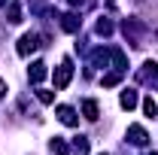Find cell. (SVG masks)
<instances>
[{"label":"cell","mask_w":158,"mask_h":155,"mask_svg":"<svg viewBox=\"0 0 158 155\" xmlns=\"http://www.w3.org/2000/svg\"><path fill=\"white\" fill-rule=\"evenodd\" d=\"M122 34L128 37L131 46H143V40H146V34H149V27H146L143 21H137V19H125V21H122Z\"/></svg>","instance_id":"6da1fadb"},{"label":"cell","mask_w":158,"mask_h":155,"mask_svg":"<svg viewBox=\"0 0 158 155\" xmlns=\"http://www.w3.org/2000/svg\"><path fill=\"white\" fill-rule=\"evenodd\" d=\"M40 46V34H34V31H27V34H21V40H19V46H15V52H19L21 58H27V55H34Z\"/></svg>","instance_id":"7a4b0ae2"},{"label":"cell","mask_w":158,"mask_h":155,"mask_svg":"<svg viewBox=\"0 0 158 155\" xmlns=\"http://www.w3.org/2000/svg\"><path fill=\"white\" fill-rule=\"evenodd\" d=\"M70 79H73V61L64 58V61H61V67L55 70V88H58V91H64V88L70 85Z\"/></svg>","instance_id":"3957f363"},{"label":"cell","mask_w":158,"mask_h":155,"mask_svg":"<svg viewBox=\"0 0 158 155\" xmlns=\"http://www.w3.org/2000/svg\"><path fill=\"white\" fill-rule=\"evenodd\" d=\"M55 116H58L61 125H67V128H76L79 125V116L73 107H67V103H61V107H55Z\"/></svg>","instance_id":"277c9868"},{"label":"cell","mask_w":158,"mask_h":155,"mask_svg":"<svg viewBox=\"0 0 158 155\" xmlns=\"http://www.w3.org/2000/svg\"><path fill=\"white\" fill-rule=\"evenodd\" d=\"M125 137H128V143H131V146H140V149L149 143V134H146V128H143V125H131Z\"/></svg>","instance_id":"5b68a950"},{"label":"cell","mask_w":158,"mask_h":155,"mask_svg":"<svg viewBox=\"0 0 158 155\" xmlns=\"http://www.w3.org/2000/svg\"><path fill=\"white\" fill-rule=\"evenodd\" d=\"M137 79L140 82H158V61H146L137 70Z\"/></svg>","instance_id":"8992f818"},{"label":"cell","mask_w":158,"mask_h":155,"mask_svg":"<svg viewBox=\"0 0 158 155\" xmlns=\"http://www.w3.org/2000/svg\"><path fill=\"white\" fill-rule=\"evenodd\" d=\"M46 73H49V70H46V64H43V61H34V64L27 67V79H31L34 85H40V82L46 79Z\"/></svg>","instance_id":"52a82bcc"},{"label":"cell","mask_w":158,"mask_h":155,"mask_svg":"<svg viewBox=\"0 0 158 155\" xmlns=\"http://www.w3.org/2000/svg\"><path fill=\"white\" fill-rule=\"evenodd\" d=\"M79 24H82V19H79L76 12H67V15H61V27H64L67 34H76Z\"/></svg>","instance_id":"ba28073f"},{"label":"cell","mask_w":158,"mask_h":155,"mask_svg":"<svg viewBox=\"0 0 158 155\" xmlns=\"http://www.w3.org/2000/svg\"><path fill=\"white\" fill-rule=\"evenodd\" d=\"M110 64L116 67L118 73H125V70H128V58H125V52H122V49H110Z\"/></svg>","instance_id":"9c48e42d"},{"label":"cell","mask_w":158,"mask_h":155,"mask_svg":"<svg viewBox=\"0 0 158 155\" xmlns=\"http://www.w3.org/2000/svg\"><path fill=\"white\" fill-rule=\"evenodd\" d=\"M82 113H85V119L88 122H98V116H100V107H98V100H82Z\"/></svg>","instance_id":"30bf717a"},{"label":"cell","mask_w":158,"mask_h":155,"mask_svg":"<svg viewBox=\"0 0 158 155\" xmlns=\"http://www.w3.org/2000/svg\"><path fill=\"white\" fill-rule=\"evenodd\" d=\"M6 21H9V24H19L21 21V3H15V0L6 3Z\"/></svg>","instance_id":"8fae6325"},{"label":"cell","mask_w":158,"mask_h":155,"mask_svg":"<svg viewBox=\"0 0 158 155\" xmlns=\"http://www.w3.org/2000/svg\"><path fill=\"white\" fill-rule=\"evenodd\" d=\"M91 67H110V49H94L91 52Z\"/></svg>","instance_id":"7c38bea8"},{"label":"cell","mask_w":158,"mask_h":155,"mask_svg":"<svg viewBox=\"0 0 158 155\" xmlns=\"http://www.w3.org/2000/svg\"><path fill=\"white\" fill-rule=\"evenodd\" d=\"M49 149H52V155H70V146H67L64 137H52L49 140Z\"/></svg>","instance_id":"4fadbf2b"},{"label":"cell","mask_w":158,"mask_h":155,"mask_svg":"<svg viewBox=\"0 0 158 155\" xmlns=\"http://www.w3.org/2000/svg\"><path fill=\"white\" fill-rule=\"evenodd\" d=\"M118 103H122V110H134L137 107V91L134 88H125L122 97H118Z\"/></svg>","instance_id":"5bb4252c"},{"label":"cell","mask_w":158,"mask_h":155,"mask_svg":"<svg viewBox=\"0 0 158 155\" xmlns=\"http://www.w3.org/2000/svg\"><path fill=\"white\" fill-rule=\"evenodd\" d=\"M73 155H88V137H73Z\"/></svg>","instance_id":"9a60e30c"},{"label":"cell","mask_w":158,"mask_h":155,"mask_svg":"<svg viewBox=\"0 0 158 155\" xmlns=\"http://www.w3.org/2000/svg\"><path fill=\"white\" fill-rule=\"evenodd\" d=\"M100 82H103V88H113V85H118V82H122V73H118V70H113V73H106Z\"/></svg>","instance_id":"2e32d148"},{"label":"cell","mask_w":158,"mask_h":155,"mask_svg":"<svg viewBox=\"0 0 158 155\" xmlns=\"http://www.w3.org/2000/svg\"><path fill=\"white\" fill-rule=\"evenodd\" d=\"M143 113H146L149 119H155V116H158V103L152 100V97H146V100H143Z\"/></svg>","instance_id":"e0dca14e"},{"label":"cell","mask_w":158,"mask_h":155,"mask_svg":"<svg viewBox=\"0 0 158 155\" xmlns=\"http://www.w3.org/2000/svg\"><path fill=\"white\" fill-rule=\"evenodd\" d=\"M98 34H100V37H110V34H113V21L100 19V21H98Z\"/></svg>","instance_id":"ac0fdd59"},{"label":"cell","mask_w":158,"mask_h":155,"mask_svg":"<svg viewBox=\"0 0 158 155\" xmlns=\"http://www.w3.org/2000/svg\"><path fill=\"white\" fill-rule=\"evenodd\" d=\"M37 97H40V103H46V107H49V103H55V94H52V91H46V88H37Z\"/></svg>","instance_id":"d6986e66"},{"label":"cell","mask_w":158,"mask_h":155,"mask_svg":"<svg viewBox=\"0 0 158 155\" xmlns=\"http://www.w3.org/2000/svg\"><path fill=\"white\" fill-rule=\"evenodd\" d=\"M94 0H70V6H76V9H85V6H91Z\"/></svg>","instance_id":"ffe728a7"},{"label":"cell","mask_w":158,"mask_h":155,"mask_svg":"<svg viewBox=\"0 0 158 155\" xmlns=\"http://www.w3.org/2000/svg\"><path fill=\"white\" fill-rule=\"evenodd\" d=\"M6 91H9V88H6V82L0 79V97H6Z\"/></svg>","instance_id":"44dd1931"},{"label":"cell","mask_w":158,"mask_h":155,"mask_svg":"<svg viewBox=\"0 0 158 155\" xmlns=\"http://www.w3.org/2000/svg\"><path fill=\"white\" fill-rule=\"evenodd\" d=\"M106 3H110V6H116V3H118V0H106Z\"/></svg>","instance_id":"7402d4cb"},{"label":"cell","mask_w":158,"mask_h":155,"mask_svg":"<svg viewBox=\"0 0 158 155\" xmlns=\"http://www.w3.org/2000/svg\"><path fill=\"white\" fill-rule=\"evenodd\" d=\"M6 3H9V0H0V6H6Z\"/></svg>","instance_id":"603a6c76"},{"label":"cell","mask_w":158,"mask_h":155,"mask_svg":"<svg viewBox=\"0 0 158 155\" xmlns=\"http://www.w3.org/2000/svg\"><path fill=\"white\" fill-rule=\"evenodd\" d=\"M149 155H158V152H149Z\"/></svg>","instance_id":"cb8c5ba5"},{"label":"cell","mask_w":158,"mask_h":155,"mask_svg":"<svg viewBox=\"0 0 158 155\" xmlns=\"http://www.w3.org/2000/svg\"><path fill=\"white\" fill-rule=\"evenodd\" d=\"M100 155H106V152H100Z\"/></svg>","instance_id":"d4e9b609"},{"label":"cell","mask_w":158,"mask_h":155,"mask_svg":"<svg viewBox=\"0 0 158 155\" xmlns=\"http://www.w3.org/2000/svg\"><path fill=\"white\" fill-rule=\"evenodd\" d=\"M155 40H158V34H155Z\"/></svg>","instance_id":"484cf974"},{"label":"cell","mask_w":158,"mask_h":155,"mask_svg":"<svg viewBox=\"0 0 158 155\" xmlns=\"http://www.w3.org/2000/svg\"><path fill=\"white\" fill-rule=\"evenodd\" d=\"M137 3H140V0H137Z\"/></svg>","instance_id":"4316f807"}]
</instances>
